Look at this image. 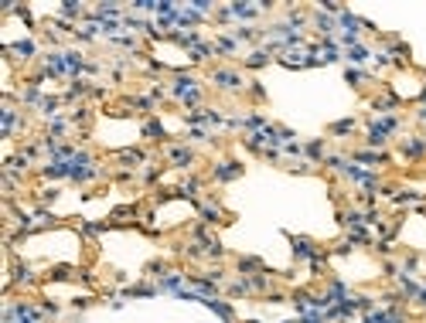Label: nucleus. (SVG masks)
Masks as SVG:
<instances>
[{
	"mask_svg": "<svg viewBox=\"0 0 426 323\" xmlns=\"http://www.w3.org/2000/svg\"><path fill=\"white\" fill-rule=\"evenodd\" d=\"M403 126L406 119L396 112V116H368L365 123H361V147H368V150H389V143H396L399 136H403Z\"/></svg>",
	"mask_w": 426,
	"mask_h": 323,
	"instance_id": "obj_1",
	"label": "nucleus"
},
{
	"mask_svg": "<svg viewBox=\"0 0 426 323\" xmlns=\"http://www.w3.org/2000/svg\"><path fill=\"white\" fill-rule=\"evenodd\" d=\"M208 86L215 88V92H222V95H243L249 86V79L243 75V68L239 65H212L208 68Z\"/></svg>",
	"mask_w": 426,
	"mask_h": 323,
	"instance_id": "obj_2",
	"label": "nucleus"
},
{
	"mask_svg": "<svg viewBox=\"0 0 426 323\" xmlns=\"http://www.w3.org/2000/svg\"><path fill=\"white\" fill-rule=\"evenodd\" d=\"M11 258V269H7V282H4V289L7 293H14V289H34L38 282H41V269L34 265V262H27V258Z\"/></svg>",
	"mask_w": 426,
	"mask_h": 323,
	"instance_id": "obj_3",
	"label": "nucleus"
},
{
	"mask_svg": "<svg viewBox=\"0 0 426 323\" xmlns=\"http://www.w3.org/2000/svg\"><path fill=\"white\" fill-rule=\"evenodd\" d=\"M160 157H164L167 167L184 171V173H195V167H198V147H191V143H184V140L164 143V147H160Z\"/></svg>",
	"mask_w": 426,
	"mask_h": 323,
	"instance_id": "obj_4",
	"label": "nucleus"
},
{
	"mask_svg": "<svg viewBox=\"0 0 426 323\" xmlns=\"http://www.w3.org/2000/svg\"><path fill=\"white\" fill-rule=\"evenodd\" d=\"M0 48H4V58H7V62L24 65V68H27L31 62H41V55H45V51H41V41H38V34H27V38H21V41H4Z\"/></svg>",
	"mask_w": 426,
	"mask_h": 323,
	"instance_id": "obj_5",
	"label": "nucleus"
},
{
	"mask_svg": "<svg viewBox=\"0 0 426 323\" xmlns=\"http://www.w3.org/2000/svg\"><path fill=\"white\" fill-rule=\"evenodd\" d=\"M157 160V153L154 150H147V147H123V150H116L112 153V164L116 167H123V171H130V173H140L147 164H154Z\"/></svg>",
	"mask_w": 426,
	"mask_h": 323,
	"instance_id": "obj_6",
	"label": "nucleus"
},
{
	"mask_svg": "<svg viewBox=\"0 0 426 323\" xmlns=\"http://www.w3.org/2000/svg\"><path fill=\"white\" fill-rule=\"evenodd\" d=\"M243 173H246V164H243V160H235V157H219V160H212V167H208V180L219 184V187H225V184L239 180Z\"/></svg>",
	"mask_w": 426,
	"mask_h": 323,
	"instance_id": "obj_7",
	"label": "nucleus"
},
{
	"mask_svg": "<svg viewBox=\"0 0 426 323\" xmlns=\"http://www.w3.org/2000/svg\"><path fill=\"white\" fill-rule=\"evenodd\" d=\"M396 147H399V160L403 164H420L426 160V136L423 133H406L396 140Z\"/></svg>",
	"mask_w": 426,
	"mask_h": 323,
	"instance_id": "obj_8",
	"label": "nucleus"
},
{
	"mask_svg": "<svg viewBox=\"0 0 426 323\" xmlns=\"http://www.w3.org/2000/svg\"><path fill=\"white\" fill-rule=\"evenodd\" d=\"M212 48H215V58H219V62H225V65L243 62V44L235 41V34H232V31L215 34V38H212Z\"/></svg>",
	"mask_w": 426,
	"mask_h": 323,
	"instance_id": "obj_9",
	"label": "nucleus"
},
{
	"mask_svg": "<svg viewBox=\"0 0 426 323\" xmlns=\"http://www.w3.org/2000/svg\"><path fill=\"white\" fill-rule=\"evenodd\" d=\"M348 157H351L355 164H361V167H368V171H382V167L392 164V153L389 150H368V147H355Z\"/></svg>",
	"mask_w": 426,
	"mask_h": 323,
	"instance_id": "obj_10",
	"label": "nucleus"
},
{
	"mask_svg": "<svg viewBox=\"0 0 426 323\" xmlns=\"http://www.w3.org/2000/svg\"><path fill=\"white\" fill-rule=\"evenodd\" d=\"M205 184H208V177H202V173H188L184 180H178L174 184V194H178V201H202L205 194Z\"/></svg>",
	"mask_w": 426,
	"mask_h": 323,
	"instance_id": "obj_11",
	"label": "nucleus"
},
{
	"mask_svg": "<svg viewBox=\"0 0 426 323\" xmlns=\"http://www.w3.org/2000/svg\"><path fill=\"white\" fill-rule=\"evenodd\" d=\"M191 208L198 211V221L212 225V228H215V225H222V221H228V218H225V208L215 201V197H202V201H195Z\"/></svg>",
	"mask_w": 426,
	"mask_h": 323,
	"instance_id": "obj_12",
	"label": "nucleus"
},
{
	"mask_svg": "<svg viewBox=\"0 0 426 323\" xmlns=\"http://www.w3.org/2000/svg\"><path fill=\"white\" fill-rule=\"evenodd\" d=\"M140 136H143V143H171V133L164 126V119L160 116H147L143 123H140Z\"/></svg>",
	"mask_w": 426,
	"mask_h": 323,
	"instance_id": "obj_13",
	"label": "nucleus"
},
{
	"mask_svg": "<svg viewBox=\"0 0 426 323\" xmlns=\"http://www.w3.org/2000/svg\"><path fill=\"white\" fill-rule=\"evenodd\" d=\"M65 95H62V92H48L45 95V103H41V106H38V112H34V116H38V119H41V126H45V123H51V119H58V116H65Z\"/></svg>",
	"mask_w": 426,
	"mask_h": 323,
	"instance_id": "obj_14",
	"label": "nucleus"
},
{
	"mask_svg": "<svg viewBox=\"0 0 426 323\" xmlns=\"http://www.w3.org/2000/svg\"><path fill=\"white\" fill-rule=\"evenodd\" d=\"M276 62V55L269 51L266 44H259V48H249L246 55H243V62L239 68H246V72H259V68H266V65Z\"/></svg>",
	"mask_w": 426,
	"mask_h": 323,
	"instance_id": "obj_15",
	"label": "nucleus"
},
{
	"mask_svg": "<svg viewBox=\"0 0 426 323\" xmlns=\"http://www.w3.org/2000/svg\"><path fill=\"white\" fill-rule=\"evenodd\" d=\"M34 173L41 180H72V160H45Z\"/></svg>",
	"mask_w": 426,
	"mask_h": 323,
	"instance_id": "obj_16",
	"label": "nucleus"
},
{
	"mask_svg": "<svg viewBox=\"0 0 426 323\" xmlns=\"http://www.w3.org/2000/svg\"><path fill=\"white\" fill-rule=\"evenodd\" d=\"M120 296L123 300H154V296H160V289H157V282H130V286H123L120 289Z\"/></svg>",
	"mask_w": 426,
	"mask_h": 323,
	"instance_id": "obj_17",
	"label": "nucleus"
},
{
	"mask_svg": "<svg viewBox=\"0 0 426 323\" xmlns=\"http://www.w3.org/2000/svg\"><path fill=\"white\" fill-rule=\"evenodd\" d=\"M396 289L403 293L406 306H409V303H420V296H423V279H416V276H406V272H399V279H396Z\"/></svg>",
	"mask_w": 426,
	"mask_h": 323,
	"instance_id": "obj_18",
	"label": "nucleus"
},
{
	"mask_svg": "<svg viewBox=\"0 0 426 323\" xmlns=\"http://www.w3.org/2000/svg\"><path fill=\"white\" fill-rule=\"evenodd\" d=\"M359 129H361L359 116H344V119H337V123L328 126V140H351Z\"/></svg>",
	"mask_w": 426,
	"mask_h": 323,
	"instance_id": "obj_19",
	"label": "nucleus"
},
{
	"mask_svg": "<svg viewBox=\"0 0 426 323\" xmlns=\"http://www.w3.org/2000/svg\"><path fill=\"white\" fill-rule=\"evenodd\" d=\"M344 82H348L351 88H359V92H365V88H372V86H379V79H375L368 68H351V65L344 68Z\"/></svg>",
	"mask_w": 426,
	"mask_h": 323,
	"instance_id": "obj_20",
	"label": "nucleus"
},
{
	"mask_svg": "<svg viewBox=\"0 0 426 323\" xmlns=\"http://www.w3.org/2000/svg\"><path fill=\"white\" fill-rule=\"evenodd\" d=\"M328 136H317V140H307L304 143V160L307 164H314V167H321L324 160H328Z\"/></svg>",
	"mask_w": 426,
	"mask_h": 323,
	"instance_id": "obj_21",
	"label": "nucleus"
},
{
	"mask_svg": "<svg viewBox=\"0 0 426 323\" xmlns=\"http://www.w3.org/2000/svg\"><path fill=\"white\" fill-rule=\"evenodd\" d=\"M372 55H375V48L368 41H359L355 48H344V62L351 65V68H365V65L372 62Z\"/></svg>",
	"mask_w": 426,
	"mask_h": 323,
	"instance_id": "obj_22",
	"label": "nucleus"
},
{
	"mask_svg": "<svg viewBox=\"0 0 426 323\" xmlns=\"http://www.w3.org/2000/svg\"><path fill=\"white\" fill-rule=\"evenodd\" d=\"M72 119H68V112L65 116H58V119H51V123H45V133L41 136H48V140H58V143H65L68 136H72Z\"/></svg>",
	"mask_w": 426,
	"mask_h": 323,
	"instance_id": "obj_23",
	"label": "nucleus"
},
{
	"mask_svg": "<svg viewBox=\"0 0 426 323\" xmlns=\"http://www.w3.org/2000/svg\"><path fill=\"white\" fill-rule=\"evenodd\" d=\"M232 14H235V21L239 24H256L259 18H263L259 4H252V0H235V4H232Z\"/></svg>",
	"mask_w": 426,
	"mask_h": 323,
	"instance_id": "obj_24",
	"label": "nucleus"
},
{
	"mask_svg": "<svg viewBox=\"0 0 426 323\" xmlns=\"http://www.w3.org/2000/svg\"><path fill=\"white\" fill-rule=\"evenodd\" d=\"M205 310H212L215 317L222 323H239V317H235V310H232V300H225V296H215V300L205 303Z\"/></svg>",
	"mask_w": 426,
	"mask_h": 323,
	"instance_id": "obj_25",
	"label": "nucleus"
},
{
	"mask_svg": "<svg viewBox=\"0 0 426 323\" xmlns=\"http://www.w3.org/2000/svg\"><path fill=\"white\" fill-rule=\"evenodd\" d=\"M184 286H188V272H184V269H174L171 276H164V279L157 282V289L160 293H167V296H178Z\"/></svg>",
	"mask_w": 426,
	"mask_h": 323,
	"instance_id": "obj_26",
	"label": "nucleus"
},
{
	"mask_svg": "<svg viewBox=\"0 0 426 323\" xmlns=\"http://www.w3.org/2000/svg\"><path fill=\"white\" fill-rule=\"evenodd\" d=\"M266 272V262L259 256H235V276H256Z\"/></svg>",
	"mask_w": 426,
	"mask_h": 323,
	"instance_id": "obj_27",
	"label": "nucleus"
},
{
	"mask_svg": "<svg viewBox=\"0 0 426 323\" xmlns=\"http://www.w3.org/2000/svg\"><path fill=\"white\" fill-rule=\"evenodd\" d=\"M222 296H225V300H252L256 293H252V286H249L246 276H239V279H232L228 286H225Z\"/></svg>",
	"mask_w": 426,
	"mask_h": 323,
	"instance_id": "obj_28",
	"label": "nucleus"
},
{
	"mask_svg": "<svg viewBox=\"0 0 426 323\" xmlns=\"http://www.w3.org/2000/svg\"><path fill=\"white\" fill-rule=\"evenodd\" d=\"M344 242L359 252V249H372L375 245V235H372V228H351V232H344Z\"/></svg>",
	"mask_w": 426,
	"mask_h": 323,
	"instance_id": "obj_29",
	"label": "nucleus"
},
{
	"mask_svg": "<svg viewBox=\"0 0 426 323\" xmlns=\"http://www.w3.org/2000/svg\"><path fill=\"white\" fill-rule=\"evenodd\" d=\"M392 204H396V208H416V211H420V208L426 204V194L423 191H409V187H406V191H399L396 197H392Z\"/></svg>",
	"mask_w": 426,
	"mask_h": 323,
	"instance_id": "obj_30",
	"label": "nucleus"
},
{
	"mask_svg": "<svg viewBox=\"0 0 426 323\" xmlns=\"http://www.w3.org/2000/svg\"><path fill=\"white\" fill-rule=\"evenodd\" d=\"M212 58H215L212 41H198L195 48H188V65H208Z\"/></svg>",
	"mask_w": 426,
	"mask_h": 323,
	"instance_id": "obj_31",
	"label": "nucleus"
},
{
	"mask_svg": "<svg viewBox=\"0 0 426 323\" xmlns=\"http://www.w3.org/2000/svg\"><path fill=\"white\" fill-rule=\"evenodd\" d=\"M212 24H215V27H222V31H235L239 21H235V14H232V4H219V11H215Z\"/></svg>",
	"mask_w": 426,
	"mask_h": 323,
	"instance_id": "obj_32",
	"label": "nucleus"
},
{
	"mask_svg": "<svg viewBox=\"0 0 426 323\" xmlns=\"http://www.w3.org/2000/svg\"><path fill=\"white\" fill-rule=\"evenodd\" d=\"M72 126H82V133H89V123H92V103H82V106H72L68 112Z\"/></svg>",
	"mask_w": 426,
	"mask_h": 323,
	"instance_id": "obj_33",
	"label": "nucleus"
},
{
	"mask_svg": "<svg viewBox=\"0 0 426 323\" xmlns=\"http://www.w3.org/2000/svg\"><path fill=\"white\" fill-rule=\"evenodd\" d=\"M75 228H79V235L86 238V242H99V235L110 228V221H79Z\"/></svg>",
	"mask_w": 426,
	"mask_h": 323,
	"instance_id": "obj_34",
	"label": "nucleus"
},
{
	"mask_svg": "<svg viewBox=\"0 0 426 323\" xmlns=\"http://www.w3.org/2000/svg\"><path fill=\"white\" fill-rule=\"evenodd\" d=\"M75 272H79L75 265H68V262H55V265L48 269V279H51V282H72V279H75Z\"/></svg>",
	"mask_w": 426,
	"mask_h": 323,
	"instance_id": "obj_35",
	"label": "nucleus"
},
{
	"mask_svg": "<svg viewBox=\"0 0 426 323\" xmlns=\"http://www.w3.org/2000/svg\"><path fill=\"white\" fill-rule=\"evenodd\" d=\"M348 160H351V157H348V153H328V160H324V164H321V167H324V171H331V173H337V177H341V171H344V167H348Z\"/></svg>",
	"mask_w": 426,
	"mask_h": 323,
	"instance_id": "obj_36",
	"label": "nucleus"
},
{
	"mask_svg": "<svg viewBox=\"0 0 426 323\" xmlns=\"http://www.w3.org/2000/svg\"><path fill=\"white\" fill-rule=\"evenodd\" d=\"M225 256H228V249H225L219 238H215V242H208V249H205V258H208V262H222Z\"/></svg>",
	"mask_w": 426,
	"mask_h": 323,
	"instance_id": "obj_37",
	"label": "nucleus"
},
{
	"mask_svg": "<svg viewBox=\"0 0 426 323\" xmlns=\"http://www.w3.org/2000/svg\"><path fill=\"white\" fill-rule=\"evenodd\" d=\"M399 272H403V265H399L396 258H382V276H385V279L396 282L399 279Z\"/></svg>",
	"mask_w": 426,
	"mask_h": 323,
	"instance_id": "obj_38",
	"label": "nucleus"
},
{
	"mask_svg": "<svg viewBox=\"0 0 426 323\" xmlns=\"http://www.w3.org/2000/svg\"><path fill=\"white\" fill-rule=\"evenodd\" d=\"M246 95H249V99H256V103H266V86H263L259 79H249Z\"/></svg>",
	"mask_w": 426,
	"mask_h": 323,
	"instance_id": "obj_39",
	"label": "nucleus"
},
{
	"mask_svg": "<svg viewBox=\"0 0 426 323\" xmlns=\"http://www.w3.org/2000/svg\"><path fill=\"white\" fill-rule=\"evenodd\" d=\"M420 262H423V258H420V256H413V252L399 258V265H403V272H406V276H416V272H420Z\"/></svg>",
	"mask_w": 426,
	"mask_h": 323,
	"instance_id": "obj_40",
	"label": "nucleus"
},
{
	"mask_svg": "<svg viewBox=\"0 0 426 323\" xmlns=\"http://www.w3.org/2000/svg\"><path fill=\"white\" fill-rule=\"evenodd\" d=\"M38 303H41V310H45L48 320H58V317H62V306H58L55 300H48V296H38Z\"/></svg>",
	"mask_w": 426,
	"mask_h": 323,
	"instance_id": "obj_41",
	"label": "nucleus"
},
{
	"mask_svg": "<svg viewBox=\"0 0 426 323\" xmlns=\"http://www.w3.org/2000/svg\"><path fill=\"white\" fill-rule=\"evenodd\" d=\"M58 197H62V187H45V191H38V204L51 208V204H55Z\"/></svg>",
	"mask_w": 426,
	"mask_h": 323,
	"instance_id": "obj_42",
	"label": "nucleus"
},
{
	"mask_svg": "<svg viewBox=\"0 0 426 323\" xmlns=\"http://www.w3.org/2000/svg\"><path fill=\"white\" fill-rule=\"evenodd\" d=\"M263 303H269V306H283V303H290V293L273 289V293H266V296H263Z\"/></svg>",
	"mask_w": 426,
	"mask_h": 323,
	"instance_id": "obj_43",
	"label": "nucleus"
},
{
	"mask_svg": "<svg viewBox=\"0 0 426 323\" xmlns=\"http://www.w3.org/2000/svg\"><path fill=\"white\" fill-rule=\"evenodd\" d=\"M283 167H287L290 173H297V177H304V173H314L317 171L314 164H307V160H300V164H283Z\"/></svg>",
	"mask_w": 426,
	"mask_h": 323,
	"instance_id": "obj_44",
	"label": "nucleus"
},
{
	"mask_svg": "<svg viewBox=\"0 0 426 323\" xmlns=\"http://www.w3.org/2000/svg\"><path fill=\"white\" fill-rule=\"evenodd\" d=\"M297 320L300 323H328V317H324V310H307V313H300Z\"/></svg>",
	"mask_w": 426,
	"mask_h": 323,
	"instance_id": "obj_45",
	"label": "nucleus"
},
{
	"mask_svg": "<svg viewBox=\"0 0 426 323\" xmlns=\"http://www.w3.org/2000/svg\"><path fill=\"white\" fill-rule=\"evenodd\" d=\"M92 303H96V296H75L72 300V310H89Z\"/></svg>",
	"mask_w": 426,
	"mask_h": 323,
	"instance_id": "obj_46",
	"label": "nucleus"
},
{
	"mask_svg": "<svg viewBox=\"0 0 426 323\" xmlns=\"http://www.w3.org/2000/svg\"><path fill=\"white\" fill-rule=\"evenodd\" d=\"M75 282H86V286H96V276H92L89 269H79V272H75Z\"/></svg>",
	"mask_w": 426,
	"mask_h": 323,
	"instance_id": "obj_47",
	"label": "nucleus"
},
{
	"mask_svg": "<svg viewBox=\"0 0 426 323\" xmlns=\"http://www.w3.org/2000/svg\"><path fill=\"white\" fill-rule=\"evenodd\" d=\"M413 123H416V126H426V106L413 109Z\"/></svg>",
	"mask_w": 426,
	"mask_h": 323,
	"instance_id": "obj_48",
	"label": "nucleus"
},
{
	"mask_svg": "<svg viewBox=\"0 0 426 323\" xmlns=\"http://www.w3.org/2000/svg\"><path fill=\"white\" fill-rule=\"evenodd\" d=\"M416 306H420V310L426 313V276H423V296H420V303H416Z\"/></svg>",
	"mask_w": 426,
	"mask_h": 323,
	"instance_id": "obj_49",
	"label": "nucleus"
},
{
	"mask_svg": "<svg viewBox=\"0 0 426 323\" xmlns=\"http://www.w3.org/2000/svg\"><path fill=\"white\" fill-rule=\"evenodd\" d=\"M280 323H300V320H297V317H293V320H280Z\"/></svg>",
	"mask_w": 426,
	"mask_h": 323,
	"instance_id": "obj_50",
	"label": "nucleus"
},
{
	"mask_svg": "<svg viewBox=\"0 0 426 323\" xmlns=\"http://www.w3.org/2000/svg\"><path fill=\"white\" fill-rule=\"evenodd\" d=\"M420 215H423V218H426V204H423V208H420Z\"/></svg>",
	"mask_w": 426,
	"mask_h": 323,
	"instance_id": "obj_51",
	"label": "nucleus"
},
{
	"mask_svg": "<svg viewBox=\"0 0 426 323\" xmlns=\"http://www.w3.org/2000/svg\"><path fill=\"white\" fill-rule=\"evenodd\" d=\"M423 136H426V129H423Z\"/></svg>",
	"mask_w": 426,
	"mask_h": 323,
	"instance_id": "obj_52",
	"label": "nucleus"
}]
</instances>
